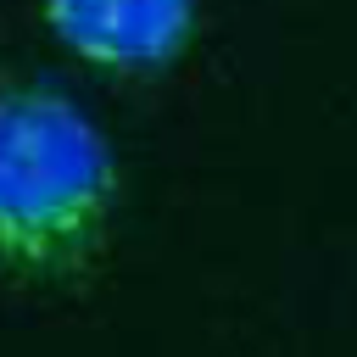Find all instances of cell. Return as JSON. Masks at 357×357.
<instances>
[{
	"instance_id": "cell-1",
	"label": "cell",
	"mask_w": 357,
	"mask_h": 357,
	"mask_svg": "<svg viewBox=\"0 0 357 357\" xmlns=\"http://www.w3.org/2000/svg\"><path fill=\"white\" fill-rule=\"evenodd\" d=\"M117 190V156L73 95L0 78V279H84L112 240Z\"/></svg>"
},
{
	"instance_id": "cell-2",
	"label": "cell",
	"mask_w": 357,
	"mask_h": 357,
	"mask_svg": "<svg viewBox=\"0 0 357 357\" xmlns=\"http://www.w3.org/2000/svg\"><path fill=\"white\" fill-rule=\"evenodd\" d=\"M45 28L89 67L145 78L195 39V0H45Z\"/></svg>"
}]
</instances>
